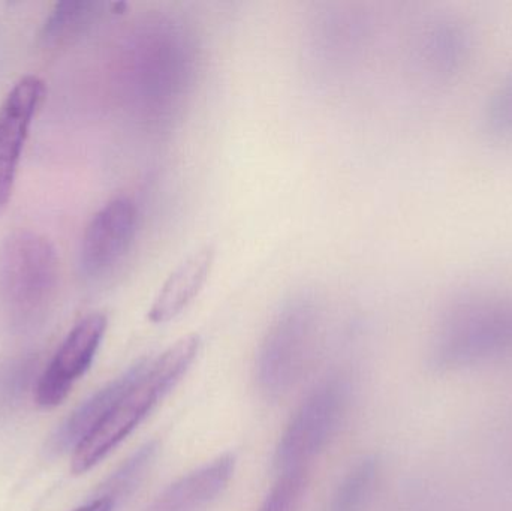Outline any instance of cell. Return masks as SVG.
<instances>
[{
    "label": "cell",
    "mask_w": 512,
    "mask_h": 511,
    "mask_svg": "<svg viewBox=\"0 0 512 511\" xmlns=\"http://www.w3.org/2000/svg\"><path fill=\"white\" fill-rule=\"evenodd\" d=\"M200 348V338L186 336L155 362H147L137 380L113 405L92 434L74 450L71 470L84 474L119 446L188 371Z\"/></svg>",
    "instance_id": "6da1fadb"
},
{
    "label": "cell",
    "mask_w": 512,
    "mask_h": 511,
    "mask_svg": "<svg viewBox=\"0 0 512 511\" xmlns=\"http://www.w3.org/2000/svg\"><path fill=\"white\" fill-rule=\"evenodd\" d=\"M59 258L45 237L15 231L0 246V311L14 329L42 320L56 296Z\"/></svg>",
    "instance_id": "7a4b0ae2"
},
{
    "label": "cell",
    "mask_w": 512,
    "mask_h": 511,
    "mask_svg": "<svg viewBox=\"0 0 512 511\" xmlns=\"http://www.w3.org/2000/svg\"><path fill=\"white\" fill-rule=\"evenodd\" d=\"M512 351V296L472 299L451 309L433 350L441 371L475 365Z\"/></svg>",
    "instance_id": "3957f363"
},
{
    "label": "cell",
    "mask_w": 512,
    "mask_h": 511,
    "mask_svg": "<svg viewBox=\"0 0 512 511\" xmlns=\"http://www.w3.org/2000/svg\"><path fill=\"white\" fill-rule=\"evenodd\" d=\"M316 320L312 309L294 306L268 333L258 359V384L271 399L282 398L306 374L315 350Z\"/></svg>",
    "instance_id": "277c9868"
},
{
    "label": "cell",
    "mask_w": 512,
    "mask_h": 511,
    "mask_svg": "<svg viewBox=\"0 0 512 511\" xmlns=\"http://www.w3.org/2000/svg\"><path fill=\"white\" fill-rule=\"evenodd\" d=\"M348 402L345 381H325L313 390L289 422L276 452L279 470H307V464L336 434Z\"/></svg>",
    "instance_id": "5b68a950"
},
{
    "label": "cell",
    "mask_w": 512,
    "mask_h": 511,
    "mask_svg": "<svg viewBox=\"0 0 512 511\" xmlns=\"http://www.w3.org/2000/svg\"><path fill=\"white\" fill-rule=\"evenodd\" d=\"M105 329L107 318L102 314H92L71 330L39 378L35 396L39 407L50 410L68 398L74 384L92 365Z\"/></svg>",
    "instance_id": "8992f818"
},
{
    "label": "cell",
    "mask_w": 512,
    "mask_h": 511,
    "mask_svg": "<svg viewBox=\"0 0 512 511\" xmlns=\"http://www.w3.org/2000/svg\"><path fill=\"white\" fill-rule=\"evenodd\" d=\"M137 230V209L129 198L105 204L90 221L81 246V266L90 278L108 275L122 263Z\"/></svg>",
    "instance_id": "52a82bcc"
},
{
    "label": "cell",
    "mask_w": 512,
    "mask_h": 511,
    "mask_svg": "<svg viewBox=\"0 0 512 511\" xmlns=\"http://www.w3.org/2000/svg\"><path fill=\"white\" fill-rule=\"evenodd\" d=\"M44 92V83L29 75L15 84L0 107V213L11 198L21 150Z\"/></svg>",
    "instance_id": "ba28073f"
},
{
    "label": "cell",
    "mask_w": 512,
    "mask_h": 511,
    "mask_svg": "<svg viewBox=\"0 0 512 511\" xmlns=\"http://www.w3.org/2000/svg\"><path fill=\"white\" fill-rule=\"evenodd\" d=\"M146 363V360L137 363L122 377L116 378L98 392L93 393L51 435L48 450L59 455V453L68 452L69 449H77L107 416L113 405L122 398L129 386L137 380Z\"/></svg>",
    "instance_id": "9c48e42d"
},
{
    "label": "cell",
    "mask_w": 512,
    "mask_h": 511,
    "mask_svg": "<svg viewBox=\"0 0 512 511\" xmlns=\"http://www.w3.org/2000/svg\"><path fill=\"white\" fill-rule=\"evenodd\" d=\"M234 459L224 456L165 489L147 511H204L230 482Z\"/></svg>",
    "instance_id": "30bf717a"
},
{
    "label": "cell",
    "mask_w": 512,
    "mask_h": 511,
    "mask_svg": "<svg viewBox=\"0 0 512 511\" xmlns=\"http://www.w3.org/2000/svg\"><path fill=\"white\" fill-rule=\"evenodd\" d=\"M215 261L212 246L200 249L180 264L162 285L156 296L149 318L153 323H167L182 314L203 290Z\"/></svg>",
    "instance_id": "8fae6325"
},
{
    "label": "cell",
    "mask_w": 512,
    "mask_h": 511,
    "mask_svg": "<svg viewBox=\"0 0 512 511\" xmlns=\"http://www.w3.org/2000/svg\"><path fill=\"white\" fill-rule=\"evenodd\" d=\"M104 8H107V5L99 2L57 3L45 21L42 41L48 47L69 44L101 17Z\"/></svg>",
    "instance_id": "7c38bea8"
},
{
    "label": "cell",
    "mask_w": 512,
    "mask_h": 511,
    "mask_svg": "<svg viewBox=\"0 0 512 511\" xmlns=\"http://www.w3.org/2000/svg\"><path fill=\"white\" fill-rule=\"evenodd\" d=\"M469 51L471 36L463 24L456 21H442L429 36V59L433 68L441 74H448V77L462 69Z\"/></svg>",
    "instance_id": "4fadbf2b"
},
{
    "label": "cell",
    "mask_w": 512,
    "mask_h": 511,
    "mask_svg": "<svg viewBox=\"0 0 512 511\" xmlns=\"http://www.w3.org/2000/svg\"><path fill=\"white\" fill-rule=\"evenodd\" d=\"M376 476H378L376 459L360 462L340 483L328 511H363L372 495Z\"/></svg>",
    "instance_id": "5bb4252c"
},
{
    "label": "cell",
    "mask_w": 512,
    "mask_h": 511,
    "mask_svg": "<svg viewBox=\"0 0 512 511\" xmlns=\"http://www.w3.org/2000/svg\"><path fill=\"white\" fill-rule=\"evenodd\" d=\"M483 132L492 141H505L512 137V71L487 101Z\"/></svg>",
    "instance_id": "9a60e30c"
},
{
    "label": "cell",
    "mask_w": 512,
    "mask_h": 511,
    "mask_svg": "<svg viewBox=\"0 0 512 511\" xmlns=\"http://www.w3.org/2000/svg\"><path fill=\"white\" fill-rule=\"evenodd\" d=\"M156 453V444L150 443L144 446L143 449L138 450L131 459L125 462L108 480L105 485V494L102 495L104 498L113 501L116 504L117 500L126 497L129 492L134 491L135 486L140 482L141 477L146 473L149 468L150 462H152L153 456Z\"/></svg>",
    "instance_id": "2e32d148"
},
{
    "label": "cell",
    "mask_w": 512,
    "mask_h": 511,
    "mask_svg": "<svg viewBox=\"0 0 512 511\" xmlns=\"http://www.w3.org/2000/svg\"><path fill=\"white\" fill-rule=\"evenodd\" d=\"M306 479L307 470L283 471L259 511H297Z\"/></svg>",
    "instance_id": "e0dca14e"
},
{
    "label": "cell",
    "mask_w": 512,
    "mask_h": 511,
    "mask_svg": "<svg viewBox=\"0 0 512 511\" xmlns=\"http://www.w3.org/2000/svg\"><path fill=\"white\" fill-rule=\"evenodd\" d=\"M114 503L108 498H98V500L92 501V503L86 504V506L80 507V509L74 511H113Z\"/></svg>",
    "instance_id": "ac0fdd59"
}]
</instances>
